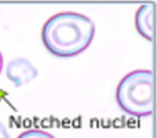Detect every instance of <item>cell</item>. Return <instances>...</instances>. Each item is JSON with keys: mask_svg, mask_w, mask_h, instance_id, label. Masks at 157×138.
I'll return each mask as SVG.
<instances>
[{"mask_svg": "<svg viewBox=\"0 0 157 138\" xmlns=\"http://www.w3.org/2000/svg\"><path fill=\"white\" fill-rule=\"evenodd\" d=\"M95 25L88 17L63 11L50 17L41 29V40L47 51L55 57H76L91 44Z\"/></svg>", "mask_w": 157, "mask_h": 138, "instance_id": "1", "label": "cell"}, {"mask_svg": "<svg viewBox=\"0 0 157 138\" xmlns=\"http://www.w3.org/2000/svg\"><path fill=\"white\" fill-rule=\"evenodd\" d=\"M155 83L152 70H134L120 80L116 89V102L124 113L145 117L153 113Z\"/></svg>", "mask_w": 157, "mask_h": 138, "instance_id": "2", "label": "cell"}, {"mask_svg": "<svg viewBox=\"0 0 157 138\" xmlns=\"http://www.w3.org/2000/svg\"><path fill=\"white\" fill-rule=\"evenodd\" d=\"M6 76L15 87H21L32 81L37 76V70L29 60L15 58V60L10 61L6 66Z\"/></svg>", "mask_w": 157, "mask_h": 138, "instance_id": "3", "label": "cell"}, {"mask_svg": "<svg viewBox=\"0 0 157 138\" xmlns=\"http://www.w3.org/2000/svg\"><path fill=\"white\" fill-rule=\"evenodd\" d=\"M135 28L146 40L152 41L155 35V3L142 4L135 13Z\"/></svg>", "mask_w": 157, "mask_h": 138, "instance_id": "4", "label": "cell"}, {"mask_svg": "<svg viewBox=\"0 0 157 138\" xmlns=\"http://www.w3.org/2000/svg\"><path fill=\"white\" fill-rule=\"evenodd\" d=\"M18 138H55V137L51 136L50 133H47V131L37 130V128H30V130H26L22 134H19Z\"/></svg>", "mask_w": 157, "mask_h": 138, "instance_id": "5", "label": "cell"}, {"mask_svg": "<svg viewBox=\"0 0 157 138\" xmlns=\"http://www.w3.org/2000/svg\"><path fill=\"white\" fill-rule=\"evenodd\" d=\"M0 138H10V134H8L7 128H6V126L3 124L2 122H0Z\"/></svg>", "mask_w": 157, "mask_h": 138, "instance_id": "6", "label": "cell"}, {"mask_svg": "<svg viewBox=\"0 0 157 138\" xmlns=\"http://www.w3.org/2000/svg\"><path fill=\"white\" fill-rule=\"evenodd\" d=\"M2 69H3V57L0 54V72H2Z\"/></svg>", "mask_w": 157, "mask_h": 138, "instance_id": "7", "label": "cell"}]
</instances>
